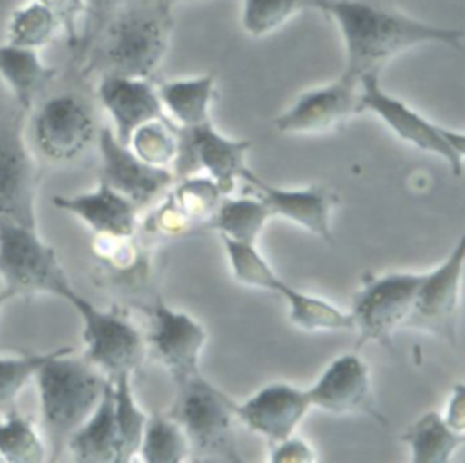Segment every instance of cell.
<instances>
[{"instance_id": "cb8c5ba5", "label": "cell", "mask_w": 465, "mask_h": 463, "mask_svg": "<svg viewBox=\"0 0 465 463\" xmlns=\"http://www.w3.org/2000/svg\"><path fill=\"white\" fill-rule=\"evenodd\" d=\"M400 439L407 445L412 463H449L465 443V436L452 430L438 410L421 414Z\"/></svg>"}, {"instance_id": "7402d4cb", "label": "cell", "mask_w": 465, "mask_h": 463, "mask_svg": "<svg viewBox=\"0 0 465 463\" xmlns=\"http://www.w3.org/2000/svg\"><path fill=\"white\" fill-rule=\"evenodd\" d=\"M214 87V73H205L191 78L167 80L156 89L167 118L178 127L187 129L211 120Z\"/></svg>"}, {"instance_id": "2e32d148", "label": "cell", "mask_w": 465, "mask_h": 463, "mask_svg": "<svg viewBox=\"0 0 465 463\" xmlns=\"http://www.w3.org/2000/svg\"><path fill=\"white\" fill-rule=\"evenodd\" d=\"M305 390L311 409L334 416L367 414L383 421L372 405L371 369L356 349L334 358Z\"/></svg>"}, {"instance_id": "8d00e7d4", "label": "cell", "mask_w": 465, "mask_h": 463, "mask_svg": "<svg viewBox=\"0 0 465 463\" xmlns=\"http://www.w3.org/2000/svg\"><path fill=\"white\" fill-rule=\"evenodd\" d=\"M267 459L271 463H311L316 459V452L309 441L292 434L282 441L271 443Z\"/></svg>"}, {"instance_id": "ffe728a7", "label": "cell", "mask_w": 465, "mask_h": 463, "mask_svg": "<svg viewBox=\"0 0 465 463\" xmlns=\"http://www.w3.org/2000/svg\"><path fill=\"white\" fill-rule=\"evenodd\" d=\"M53 203L56 209L74 214L94 234L107 240H129L138 225V207L102 180L89 192L53 196Z\"/></svg>"}, {"instance_id": "83f0119b", "label": "cell", "mask_w": 465, "mask_h": 463, "mask_svg": "<svg viewBox=\"0 0 465 463\" xmlns=\"http://www.w3.org/2000/svg\"><path fill=\"white\" fill-rule=\"evenodd\" d=\"M229 260L234 280L245 287L278 294L285 280H282L271 263L262 256L256 243H243L227 238H220Z\"/></svg>"}, {"instance_id": "f35d334b", "label": "cell", "mask_w": 465, "mask_h": 463, "mask_svg": "<svg viewBox=\"0 0 465 463\" xmlns=\"http://www.w3.org/2000/svg\"><path fill=\"white\" fill-rule=\"evenodd\" d=\"M441 416L452 430L465 436V381L452 385Z\"/></svg>"}, {"instance_id": "ba28073f", "label": "cell", "mask_w": 465, "mask_h": 463, "mask_svg": "<svg viewBox=\"0 0 465 463\" xmlns=\"http://www.w3.org/2000/svg\"><path fill=\"white\" fill-rule=\"evenodd\" d=\"M249 149V140L222 134L211 120L196 127H180V145L173 163L174 178L180 180L205 172L220 187L223 196L232 194L247 167L245 158Z\"/></svg>"}, {"instance_id": "d6986e66", "label": "cell", "mask_w": 465, "mask_h": 463, "mask_svg": "<svg viewBox=\"0 0 465 463\" xmlns=\"http://www.w3.org/2000/svg\"><path fill=\"white\" fill-rule=\"evenodd\" d=\"M96 94L113 120L114 136L122 143H129L131 134L145 122L167 116L158 89L149 78L100 74Z\"/></svg>"}, {"instance_id": "4fadbf2b", "label": "cell", "mask_w": 465, "mask_h": 463, "mask_svg": "<svg viewBox=\"0 0 465 463\" xmlns=\"http://www.w3.org/2000/svg\"><path fill=\"white\" fill-rule=\"evenodd\" d=\"M360 82L343 73L325 84L303 91L274 118L282 134H322L354 114H360Z\"/></svg>"}, {"instance_id": "603a6c76", "label": "cell", "mask_w": 465, "mask_h": 463, "mask_svg": "<svg viewBox=\"0 0 465 463\" xmlns=\"http://www.w3.org/2000/svg\"><path fill=\"white\" fill-rule=\"evenodd\" d=\"M53 76L54 69L42 62L38 49L13 45L9 42L0 45V78L24 113L33 107L40 89Z\"/></svg>"}, {"instance_id": "d590c367", "label": "cell", "mask_w": 465, "mask_h": 463, "mask_svg": "<svg viewBox=\"0 0 465 463\" xmlns=\"http://www.w3.org/2000/svg\"><path fill=\"white\" fill-rule=\"evenodd\" d=\"M58 20L71 47L80 45V24L85 18V0H38Z\"/></svg>"}, {"instance_id": "ab89813d", "label": "cell", "mask_w": 465, "mask_h": 463, "mask_svg": "<svg viewBox=\"0 0 465 463\" xmlns=\"http://www.w3.org/2000/svg\"><path fill=\"white\" fill-rule=\"evenodd\" d=\"M443 134L452 147V151L460 156L461 162H465V131H454L449 127H443Z\"/></svg>"}, {"instance_id": "6da1fadb", "label": "cell", "mask_w": 465, "mask_h": 463, "mask_svg": "<svg viewBox=\"0 0 465 463\" xmlns=\"http://www.w3.org/2000/svg\"><path fill=\"white\" fill-rule=\"evenodd\" d=\"M307 9L327 15L338 27L345 47L343 74L360 82L365 74L381 73L398 54L440 44L465 51V31L436 25L376 0H305Z\"/></svg>"}, {"instance_id": "7bdbcfd3", "label": "cell", "mask_w": 465, "mask_h": 463, "mask_svg": "<svg viewBox=\"0 0 465 463\" xmlns=\"http://www.w3.org/2000/svg\"><path fill=\"white\" fill-rule=\"evenodd\" d=\"M0 461H2V459H0Z\"/></svg>"}, {"instance_id": "836d02e7", "label": "cell", "mask_w": 465, "mask_h": 463, "mask_svg": "<svg viewBox=\"0 0 465 463\" xmlns=\"http://www.w3.org/2000/svg\"><path fill=\"white\" fill-rule=\"evenodd\" d=\"M302 9H307L305 0H243L242 27L249 36L262 38L278 31Z\"/></svg>"}, {"instance_id": "e575fe53", "label": "cell", "mask_w": 465, "mask_h": 463, "mask_svg": "<svg viewBox=\"0 0 465 463\" xmlns=\"http://www.w3.org/2000/svg\"><path fill=\"white\" fill-rule=\"evenodd\" d=\"M58 350L60 347L47 352L0 356V407L11 403L16 398V394L24 389V385L31 378H35L36 370Z\"/></svg>"}, {"instance_id": "52a82bcc", "label": "cell", "mask_w": 465, "mask_h": 463, "mask_svg": "<svg viewBox=\"0 0 465 463\" xmlns=\"http://www.w3.org/2000/svg\"><path fill=\"white\" fill-rule=\"evenodd\" d=\"M0 276L9 298L49 292L62 296L71 287L56 251L47 245L36 227L0 220Z\"/></svg>"}, {"instance_id": "e0dca14e", "label": "cell", "mask_w": 465, "mask_h": 463, "mask_svg": "<svg viewBox=\"0 0 465 463\" xmlns=\"http://www.w3.org/2000/svg\"><path fill=\"white\" fill-rule=\"evenodd\" d=\"M309 410L307 390L287 381L269 383L236 403L240 425L262 436L269 445L296 434Z\"/></svg>"}, {"instance_id": "ac0fdd59", "label": "cell", "mask_w": 465, "mask_h": 463, "mask_svg": "<svg viewBox=\"0 0 465 463\" xmlns=\"http://www.w3.org/2000/svg\"><path fill=\"white\" fill-rule=\"evenodd\" d=\"M242 180L269 207L271 216H280L325 241H332L331 218L338 203L332 189L325 185H309L303 189L276 187L262 180L249 167H245Z\"/></svg>"}, {"instance_id": "4316f807", "label": "cell", "mask_w": 465, "mask_h": 463, "mask_svg": "<svg viewBox=\"0 0 465 463\" xmlns=\"http://www.w3.org/2000/svg\"><path fill=\"white\" fill-rule=\"evenodd\" d=\"M138 456L145 463H182L191 458V443L174 418L153 414L147 416Z\"/></svg>"}, {"instance_id": "4dcf8cb0", "label": "cell", "mask_w": 465, "mask_h": 463, "mask_svg": "<svg viewBox=\"0 0 465 463\" xmlns=\"http://www.w3.org/2000/svg\"><path fill=\"white\" fill-rule=\"evenodd\" d=\"M60 24L38 0L16 7L7 22V42L13 45L42 49L53 42Z\"/></svg>"}, {"instance_id": "7a4b0ae2", "label": "cell", "mask_w": 465, "mask_h": 463, "mask_svg": "<svg viewBox=\"0 0 465 463\" xmlns=\"http://www.w3.org/2000/svg\"><path fill=\"white\" fill-rule=\"evenodd\" d=\"M171 29L169 0H127L89 44V67L151 78L169 49Z\"/></svg>"}, {"instance_id": "484cf974", "label": "cell", "mask_w": 465, "mask_h": 463, "mask_svg": "<svg viewBox=\"0 0 465 463\" xmlns=\"http://www.w3.org/2000/svg\"><path fill=\"white\" fill-rule=\"evenodd\" d=\"M278 296L287 305L289 321L305 332H332L352 330V318L349 310H341L338 305L325 298L300 291L287 281L278 291Z\"/></svg>"}, {"instance_id": "8992f818", "label": "cell", "mask_w": 465, "mask_h": 463, "mask_svg": "<svg viewBox=\"0 0 465 463\" xmlns=\"http://www.w3.org/2000/svg\"><path fill=\"white\" fill-rule=\"evenodd\" d=\"M423 272H385L367 278L354 292L349 314L356 349L367 343L391 345L392 336L407 327Z\"/></svg>"}, {"instance_id": "277c9868", "label": "cell", "mask_w": 465, "mask_h": 463, "mask_svg": "<svg viewBox=\"0 0 465 463\" xmlns=\"http://www.w3.org/2000/svg\"><path fill=\"white\" fill-rule=\"evenodd\" d=\"M176 394L167 414L185 430L191 458L198 461H242L236 441V403L202 372L174 383Z\"/></svg>"}, {"instance_id": "b9f144b4", "label": "cell", "mask_w": 465, "mask_h": 463, "mask_svg": "<svg viewBox=\"0 0 465 463\" xmlns=\"http://www.w3.org/2000/svg\"><path fill=\"white\" fill-rule=\"evenodd\" d=\"M169 2H173V0H169Z\"/></svg>"}, {"instance_id": "9a60e30c", "label": "cell", "mask_w": 465, "mask_h": 463, "mask_svg": "<svg viewBox=\"0 0 465 463\" xmlns=\"http://www.w3.org/2000/svg\"><path fill=\"white\" fill-rule=\"evenodd\" d=\"M96 143L100 153V180L136 207L153 202L173 185V169L156 167L140 160L127 143H122L114 136L113 127L102 125Z\"/></svg>"}, {"instance_id": "1f68e13d", "label": "cell", "mask_w": 465, "mask_h": 463, "mask_svg": "<svg viewBox=\"0 0 465 463\" xmlns=\"http://www.w3.org/2000/svg\"><path fill=\"white\" fill-rule=\"evenodd\" d=\"M45 447L31 419L11 410L0 418V459L5 463H38Z\"/></svg>"}, {"instance_id": "f1b7e54d", "label": "cell", "mask_w": 465, "mask_h": 463, "mask_svg": "<svg viewBox=\"0 0 465 463\" xmlns=\"http://www.w3.org/2000/svg\"><path fill=\"white\" fill-rule=\"evenodd\" d=\"M131 376L133 374L109 378L113 381L114 392V418L120 438V463L131 461L138 454L143 427L147 421V414L134 399Z\"/></svg>"}, {"instance_id": "d6a6232c", "label": "cell", "mask_w": 465, "mask_h": 463, "mask_svg": "<svg viewBox=\"0 0 465 463\" xmlns=\"http://www.w3.org/2000/svg\"><path fill=\"white\" fill-rule=\"evenodd\" d=\"M169 198L194 225H205L223 194L209 176L194 174L180 178V183L174 187Z\"/></svg>"}, {"instance_id": "7c38bea8", "label": "cell", "mask_w": 465, "mask_h": 463, "mask_svg": "<svg viewBox=\"0 0 465 463\" xmlns=\"http://www.w3.org/2000/svg\"><path fill=\"white\" fill-rule=\"evenodd\" d=\"M98 134L91 105L74 93L47 98L33 116V138L44 156L54 162L78 158Z\"/></svg>"}, {"instance_id": "5b68a950", "label": "cell", "mask_w": 465, "mask_h": 463, "mask_svg": "<svg viewBox=\"0 0 465 463\" xmlns=\"http://www.w3.org/2000/svg\"><path fill=\"white\" fill-rule=\"evenodd\" d=\"M82 320L84 356L107 378L133 374L145 358V338L118 309H100L73 285L62 296Z\"/></svg>"}, {"instance_id": "44dd1931", "label": "cell", "mask_w": 465, "mask_h": 463, "mask_svg": "<svg viewBox=\"0 0 465 463\" xmlns=\"http://www.w3.org/2000/svg\"><path fill=\"white\" fill-rule=\"evenodd\" d=\"M65 448L74 461L120 463V438L114 418L113 381L107 378L102 399L91 416L71 434Z\"/></svg>"}, {"instance_id": "9c48e42d", "label": "cell", "mask_w": 465, "mask_h": 463, "mask_svg": "<svg viewBox=\"0 0 465 463\" xmlns=\"http://www.w3.org/2000/svg\"><path fill=\"white\" fill-rule=\"evenodd\" d=\"M463 272L465 232L441 263L423 272L416 303L405 329L421 330L449 343H456Z\"/></svg>"}, {"instance_id": "8fae6325", "label": "cell", "mask_w": 465, "mask_h": 463, "mask_svg": "<svg viewBox=\"0 0 465 463\" xmlns=\"http://www.w3.org/2000/svg\"><path fill=\"white\" fill-rule=\"evenodd\" d=\"M22 114L0 120V220L36 227L38 167L25 143Z\"/></svg>"}, {"instance_id": "d4e9b609", "label": "cell", "mask_w": 465, "mask_h": 463, "mask_svg": "<svg viewBox=\"0 0 465 463\" xmlns=\"http://www.w3.org/2000/svg\"><path fill=\"white\" fill-rule=\"evenodd\" d=\"M269 207L256 196L227 194L207 220L205 227L218 232L220 238L256 243L265 223L271 220Z\"/></svg>"}, {"instance_id": "f546056e", "label": "cell", "mask_w": 465, "mask_h": 463, "mask_svg": "<svg viewBox=\"0 0 465 463\" xmlns=\"http://www.w3.org/2000/svg\"><path fill=\"white\" fill-rule=\"evenodd\" d=\"M127 145L140 160L171 169L178 154L180 127L167 116L145 122L131 134Z\"/></svg>"}, {"instance_id": "5bb4252c", "label": "cell", "mask_w": 465, "mask_h": 463, "mask_svg": "<svg viewBox=\"0 0 465 463\" xmlns=\"http://www.w3.org/2000/svg\"><path fill=\"white\" fill-rule=\"evenodd\" d=\"M151 329L145 343L167 369L174 383L200 372V356L207 341L203 325L183 310L171 309L160 298L151 305Z\"/></svg>"}, {"instance_id": "30bf717a", "label": "cell", "mask_w": 465, "mask_h": 463, "mask_svg": "<svg viewBox=\"0 0 465 463\" xmlns=\"http://www.w3.org/2000/svg\"><path fill=\"white\" fill-rule=\"evenodd\" d=\"M360 113L378 116L400 140L418 151L441 158L454 176H461L463 162L449 145L443 125H438L420 114L403 100L392 96L381 87L380 73H371L360 78Z\"/></svg>"}, {"instance_id": "60d3db41", "label": "cell", "mask_w": 465, "mask_h": 463, "mask_svg": "<svg viewBox=\"0 0 465 463\" xmlns=\"http://www.w3.org/2000/svg\"><path fill=\"white\" fill-rule=\"evenodd\" d=\"M7 300H11V298H9V294H7L5 291H2V292H0V309H2V305H4Z\"/></svg>"}, {"instance_id": "3957f363", "label": "cell", "mask_w": 465, "mask_h": 463, "mask_svg": "<svg viewBox=\"0 0 465 463\" xmlns=\"http://www.w3.org/2000/svg\"><path fill=\"white\" fill-rule=\"evenodd\" d=\"M42 423L53 458L67 445L71 434L91 416L102 399L107 376L91 361L60 347L35 374Z\"/></svg>"}, {"instance_id": "74e56055", "label": "cell", "mask_w": 465, "mask_h": 463, "mask_svg": "<svg viewBox=\"0 0 465 463\" xmlns=\"http://www.w3.org/2000/svg\"><path fill=\"white\" fill-rule=\"evenodd\" d=\"M127 0H85V33L82 34L84 44L82 49L85 51L94 36L102 31L107 20L125 4Z\"/></svg>"}]
</instances>
